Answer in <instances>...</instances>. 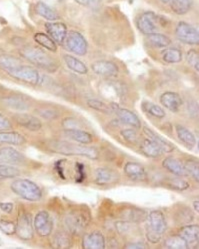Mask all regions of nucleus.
<instances>
[{
	"instance_id": "1",
	"label": "nucleus",
	"mask_w": 199,
	"mask_h": 249,
	"mask_svg": "<svg viewBox=\"0 0 199 249\" xmlns=\"http://www.w3.org/2000/svg\"><path fill=\"white\" fill-rule=\"evenodd\" d=\"M46 147L51 152L67 156H83L91 160H96L99 157V152L95 147L71 143L63 140H49L46 142Z\"/></svg>"
},
{
	"instance_id": "2",
	"label": "nucleus",
	"mask_w": 199,
	"mask_h": 249,
	"mask_svg": "<svg viewBox=\"0 0 199 249\" xmlns=\"http://www.w3.org/2000/svg\"><path fill=\"white\" fill-rule=\"evenodd\" d=\"M19 53L24 59L47 72H56L59 67L58 62L40 48L23 47L19 50Z\"/></svg>"
},
{
	"instance_id": "3",
	"label": "nucleus",
	"mask_w": 199,
	"mask_h": 249,
	"mask_svg": "<svg viewBox=\"0 0 199 249\" xmlns=\"http://www.w3.org/2000/svg\"><path fill=\"white\" fill-rule=\"evenodd\" d=\"M146 238L151 243H158L167 230V221L163 212L153 210L145 217Z\"/></svg>"
},
{
	"instance_id": "4",
	"label": "nucleus",
	"mask_w": 199,
	"mask_h": 249,
	"mask_svg": "<svg viewBox=\"0 0 199 249\" xmlns=\"http://www.w3.org/2000/svg\"><path fill=\"white\" fill-rule=\"evenodd\" d=\"M11 190L23 198L24 200L30 201V202H37L42 199V190L41 188L36 184L35 182L24 179V178H18L15 179L11 185Z\"/></svg>"
},
{
	"instance_id": "5",
	"label": "nucleus",
	"mask_w": 199,
	"mask_h": 249,
	"mask_svg": "<svg viewBox=\"0 0 199 249\" xmlns=\"http://www.w3.org/2000/svg\"><path fill=\"white\" fill-rule=\"evenodd\" d=\"M90 222V214L88 210L79 208L73 209L67 213L64 218V224L69 231V233L73 235H79L84 232V230Z\"/></svg>"
},
{
	"instance_id": "6",
	"label": "nucleus",
	"mask_w": 199,
	"mask_h": 249,
	"mask_svg": "<svg viewBox=\"0 0 199 249\" xmlns=\"http://www.w3.org/2000/svg\"><path fill=\"white\" fill-rule=\"evenodd\" d=\"M6 73L16 80H19L31 85L38 84L40 81V74L38 70L32 66L24 65L23 63L6 71Z\"/></svg>"
},
{
	"instance_id": "7",
	"label": "nucleus",
	"mask_w": 199,
	"mask_h": 249,
	"mask_svg": "<svg viewBox=\"0 0 199 249\" xmlns=\"http://www.w3.org/2000/svg\"><path fill=\"white\" fill-rule=\"evenodd\" d=\"M66 48L74 54L83 56L87 53L88 43L83 35L78 31H70L64 40Z\"/></svg>"
},
{
	"instance_id": "8",
	"label": "nucleus",
	"mask_w": 199,
	"mask_h": 249,
	"mask_svg": "<svg viewBox=\"0 0 199 249\" xmlns=\"http://www.w3.org/2000/svg\"><path fill=\"white\" fill-rule=\"evenodd\" d=\"M175 35L178 40L188 44V45H198L199 34L197 29L191 24L180 21L175 28Z\"/></svg>"
},
{
	"instance_id": "9",
	"label": "nucleus",
	"mask_w": 199,
	"mask_h": 249,
	"mask_svg": "<svg viewBox=\"0 0 199 249\" xmlns=\"http://www.w3.org/2000/svg\"><path fill=\"white\" fill-rule=\"evenodd\" d=\"M16 234L20 239L29 241L34 236V226L29 213L22 212L17 218Z\"/></svg>"
},
{
	"instance_id": "10",
	"label": "nucleus",
	"mask_w": 199,
	"mask_h": 249,
	"mask_svg": "<svg viewBox=\"0 0 199 249\" xmlns=\"http://www.w3.org/2000/svg\"><path fill=\"white\" fill-rule=\"evenodd\" d=\"M161 17L156 15L154 12L147 11L138 16L136 19V26L138 30L143 34H150L154 33L157 30V24L160 21Z\"/></svg>"
},
{
	"instance_id": "11",
	"label": "nucleus",
	"mask_w": 199,
	"mask_h": 249,
	"mask_svg": "<svg viewBox=\"0 0 199 249\" xmlns=\"http://www.w3.org/2000/svg\"><path fill=\"white\" fill-rule=\"evenodd\" d=\"M33 226L35 232L41 237H46L51 234L53 230V221L49 213L45 210L39 211L34 216Z\"/></svg>"
},
{
	"instance_id": "12",
	"label": "nucleus",
	"mask_w": 199,
	"mask_h": 249,
	"mask_svg": "<svg viewBox=\"0 0 199 249\" xmlns=\"http://www.w3.org/2000/svg\"><path fill=\"white\" fill-rule=\"evenodd\" d=\"M120 181V174L110 167H99L94 172V183L99 186L117 184Z\"/></svg>"
},
{
	"instance_id": "13",
	"label": "nucleus",
	"mask_w": 199,
	"mask_h": 249,
	"mask_svg": "<svg viewBox=\"0 0 199 249\" xmlns=\"http://www.w3.org/2000/svg\"><path fill=\"white\" fill-rule=\"evenodd\" d=\"M26 161V157L12 147L0 148V164H23Z\"/></svg>"
},
{
	"instance_id": "14",
	"label": "nucleus",
	"mask_w": 199,
	"mask_h": 249,
	"mask_svg": "<svg viewBox=\"0 0 199 249\" xmlns=\"http://www.w3.org/2000/svg\"><path fill=\"white\" fill-rule=\"evenodd\" d=\"M93 72L104 77H115L119 73L118 66L109 60H98L91 65Z\"/></svg>"
},
{
	"instance_id": "15",
	"label": "nucleus",
	"mask_w": 199,
	"mask_h": 249,
	"mask_svg": "<svg viewBox=\"0 0 199 249\" xmlns=\"http://www.w3.org/2000/svg\"><path fill=\"white\" fill-rule=\"evenodd\" d=\"M180 236H182L187 244V248H198L199 242V226L198 224L183 225L179 230Z\"/></svg>"
},
{
	"instance_id": "16",
	"label": "nucleus",
	"mask_w": 199,
	"mask_h": 249,
	"mask_svg": "<svg viewBox=\"0 0 199 249\" xmlns=\"http://www.w3.org/2000/svg\"><path fill=\"white\" fill-rule=\"evenodd\" d=\"M45 29L56 44H62L68 33L66 25L62 22H47L45 24Z\"/></svg>"
},
{
	"instance_id": "17",
	"label": "nucleus",
	"mask_w": 199,
	"mask_h": 249,
	"mask_svg": "<svg viewBox=\"0 0 199 249\" xmlns=\"http://www.w3.org/2000/svg\"><path fill=\"white\" fill-rule=\"evenodd\" d=\"M15 122L21 127L30 130V131H38L42 127V123L39 118L35 117L26 113H19L14 115Z\"/></svg>"
},
{
	"instance_id": "18",
	"label": "nucleus",
	"mask_w": 199,
	"mask_h": 249,
	"mask_svg": "<svg viewBox=\"0 0 199 249\" xmlns=\"http://www.w3.org/2000/svg\"><path fill=\"white\" fill-rule=\"evenodd\" d=\"M160 103L162 106L172 112H178L179 108L183 104V100L178 93L173 91H167L162 93L160 96Z\"/></svg>"
},
{
	"instance_id": "19",
	"label": "nucleus",
	"mask_w": 199,
	"mask_h": 249,
	"mask_svg": "<svg viewBox=\"0 0 199 249\" xmlns=\"http://www.w3.org/2000/svg\"><path fill=\"white\" fill-rule=\"evenodd\" d=\"M105 237L100 231H92L87 233L82 239V247L86 249H102L105 248Z\"/></svg>"
},
{
	"instance_id": "20",
	"label": "nucleus",
	"mask_w": 199,
	"mask_h": 249,
	"mask_svg": "<svg viewBox=\"0 0 199 249\" xmlns=\"http://www.w3.org/2000/svg\"><path fill=\"white\" fill-rule=\"evenodd\" d=\"M124 173L133 181H143L147 178V172L139 163L127 162L124 166Z\"/></svg>"
},
{
	"instance_id": "21",
	"label": "nucleus",
	"mask_w": 199,
	"mask_h": 249,
	"mask_svg": "<svg viewBox=\"0 0 199 249\" xmlns=\"http://www.w3.org/2000/svg\"><path fill=\"white\" fill-rule=\"evenodd\" d=\"M115 113L119 119L120 122L123 124H126V125H129L133 128L139 129L141 127V122L139 117L132 111L128 109H124V108H118L115 110Z\"/></svg>"
},
{
	"instance_id": "22",
	"label": "nucleus",
	"mask_w": 199,
	"mask_h": 249,
	"mask_svg": "<svg viewBox=\"0 0 199 249\" xmlns=\"http://www.w3.org/2000/svg\"><path fill=\"white\" fill-rule=\"evenodd\" d=\"M139 149L142 154L149 158H158L162 155V152H163L155 142L149 138L143 139L140 142Z\"/></svg>"
},
{
	"instance_id": "23",
	"label": "nucleus",
	"mask_w": 199,
	"mask_h": 249,
	"mask_svg": "<svg viewBox=\"0 0 199 249\" xmlns=\"http://www.w3.org/2000/svg\"><path fill=\"white\" fill-rule=\"evenodd\" d=\"M143 131H144V133H145V135L147 136V138L154 141L155 143L161 148V150L163 152L170 153L174 150V146L170 143L169 141H167L165 138L160 136L158 133H156L152 129H150L148 127H144Z\"/></svg>"
},
{
	"instance_id": "24",
	"label": "nucleus",
	"mask_w": 199,
	"mask_h": 249,
	"mask_svg": "<svg viewBox=\"0 0 199 249\" xmlns=\"http://www.w3.org/2000/svg\"><path fill=\"white\" fill-rule=\"evenodd\" d=\"M2 102L7 107L16 111H27L30 108L29 102L21 96H7L2 99Z\"/></svg>"
},
{
	"instance_id": "25",
	"label": "nucleus",
	"mask_w": 199,
	"mask_h": 249,
	"mask_svg": "<svg viewBox=\"0 0 199 249\" xmlns=\"http://www.w3.org/2000/svg\"><path fill=\"white\" fill-rule=\"evenodd\" d=\"M175 130L179 140L181 141L187 148L192 149L196 145V137L188 128L177 124L175 126Z\"/></svg>"
},
{
	"instance_id": "26",
	"label": "nucleus",
	"mask_w": 199,
	"mask_h": 249,
	"mask_svg": "<svg viewBox=\"0 0 199 249\" xmlns=\"http://www.w3.org/2000/svg\"><path fill=\"white\" fill-rule=\"evenodd\" d=\"M25 138L22 134L16 131H0V144H11V145H22L25 143Z\"/></svg>"
},
{
	"instance_id": "27",
	"label": "nucleus",
	"mask_w": 199,
	"mask_h": 249,
	"mask_svg": "<svg viewBox=\"0 0 199 249\" xmlns=\"http://www.w3.org/2000/svg\"><path fill=\"white\" fill-rule=\"evenodd\" d=\"M162 166L175 176L186 175L183 163L174 157H167L162 161Z\"/></svg>"
},
{
	"instance_id": "28",
	"label": "nucleus",
	"mask_w": 199,
	"mask_h": 249,
	"mask_svg": "<svg viewBox=\"0 0 199 249\" xmlns=\"http://www.w3.org/2000/svg\"><path fill=\"white\" fill-rule=\"evenodd\" d=\"M64 134L80 144H90L92 143L93 137L89 132L82 129H68L64 130Z\"/></svg>"
},
{
	"instance_id": "29",
	"label": "nucleus",
	"mask_w": 199,
	"mask_h": 249,
	"mask_svg": "<svg viewBox=\"0 0 199 249\" xmlns=\"http://www.w3.org/2000/svg\"><path fill=\"white\" fill-rule=\"evenodd\" d=\"M63 60L70 70L74 71V72H76L78 74H87V72H88L87 66L78 58L72 56V55H69V54H64Z\"/></svg>"
},
{
	"instance_id": "30",
	"label": "nucleus",
	"mask_w": 199,
	"mask_h": 249,
	"mask_svg": "<svg viewBox=\"0 0 199 249\" xmlns=\"http://www.w3.org/2000/svg\"><path fill=\"white\" fill-rule=\"evenodd\" d=\"M35 11L38 15L43 17L44 19L48 21H55L59 19V16L56 11H54L51 7H49L46 3L39 1L35 5Z\"/></svg>"
},
{
	"instance_id": "31",
	"label": "nucleus",
	"mask_w": 199,
	"mask_h": 249,
	"mask_svg": "<svg viewBox=\"0 0 199 249\" xmlns=\"http://www.w3.org/2000/svg\"><path fill=\"white\" fill-rule=\"evenodd\" d=\"M34 40L36 43H38L40 46L44 47L48 51L56 52L57 50V44L47 34L42 32H37L34 34Z\"/></svg>"
},
{
	"instance_id": "32",
	"label": "nucleus",
	"mask_w": 199,
	"mask_h": 249,
	"mask_svg": "<svg viewBox=\"0 0 199 249\" xmlns=\"http://www.w3.org/2000/svg\"><path fill=\"white\" fill-rule=\"evenodd\" d=\"M146 38L151 45H153L157 48H165L171 43L170 38L168 36H166L165 34L157 33V32L148 34Z\"/></svg>"
},
{
	"instance_id": "33",
	"label": "nucleus",
	"mask_w": 199,
	"mask_h": 249,
	"mask_svg": "<svg viewBox=\"0 0 199 249\" xmlns=\"http://www.w3.org/2000/svg\"><path fill=\"white\" fill-rule=\"evenodd\" d=\"M171 9L174 13L183 15L190 11L193 6V0H171Z\"/></svg>"
},
{
	"instance_id": "34",
	"label": "nucleus",
	"mask_w": 199,
	"mask_h": 249,
	"mask_svg": "<svg viewBox=\"0 0 199 249\" xmlns=\"http://www.w3.org/2000/svg\"><path fill=\"white\" fill-rule=\"evenodd\" d=\"M182 56L178 48H165L161 52V57L166 63H178L182 60Z\"/></svg>"
},
{
	"instance_id": "35",
	"label": "nucleus",
	"mask_w": 199,
	"mask_h": 249,
	"mask_svg": "<svg viewBox=\"0 0 199 249\" xmlns=\"http://www.w3.org/2000/svg\"><path fill=\"white\" fill-rule=\"evenodd\" d=\"M52 245L56 248H69L71 243V238L65 231H58L53 235Z\"/></svg>"
},
{
	"instance_id": "36",
	"label": "nucleus",
	"mask_w": 199,
	"mask_h": 249,
	"mask_svg": "<svg viewBox=\"0 0 199 249\" xmlns=\"http://www.w3.org/2000/svg\"><path fill=\"white\" fill-rule=\"evenodd\" d=\"M122 217L128 219L130 221L133 222H140L142 220L145 219V211L140 209V208H128V209H125L122 213Z\"/></svg>"
},
{
	"instance_id": "37",
	"label": "nucleus",
	"mask_w": 199,
	"mask_h": 249,
	"mask_svg": "<svg viewBox=\"0 0 199 249\" xmlns=\"http://www.w3.org/2000/svg\"><path fill=\"white\" fill-rule=\"evenodd\" d=\"M175 221L181 225L189 224L193 220V213L187 206H182L175 212Z\"/></svg>"
},
{
	"instance_id": "38",
	"label": "nucleus",
	"mask_w": 199,
	"mask_h": 249,
	"mask_svg": "<svg viewBox=\"0 0 199 249\" xmlns=\"http://www.w3.org/2000/svg\"><path fill=\"white\" fill-rule=\"evenodd\" d=\"M142 109L146 113H148L149 115L159 118V119L165 117V115H166L165 110L162 108L161 106L151 103V102H148V101H145L142 103Z\"/></svg>"
},
{
	"instance_id": "39",
	"label": "nucleus",
	"mask_w": 199,
	"mask_h": 249,
	"mask_svg": "<svg viewBox=\"0 0 199 249\" xmlns=\"http://www.w3.org/2000/svg\"><path fill=\"white\" fill-rule=\"evenodd\" d=\"M164 246L171 249H185L187 244L182 236L179 234H172L164 240Z\"/></svg>"
},
{
	"instance_id": "40",
	"label": "nucleus",
	"mask_w": 199,
	"mask_h": 249,
	"mask_svg": "<svg viewBox=\"0 0 199 249\" xmlns=\"http://www.w3.org/2000/svg\"><path fill=\"white\" fill-rule=\"evenodd\" d=\"M164 183L168 188L176 191H184L189 188V183L185 179L180 178L179 176L173 177V178H168Z\"/></svg>"
},
{
	"instance_id": "41",
	"label": "nucleus",
	"mask_w": 199,
	"mask_h": 249,
	"mask_svg": "<svg viewBox=\"0 0 199 249\" xmlns=\"http://www.w3.org/2000/svg\"><path fill=\"white\" fill-rule=\"evenodd\" d=\"M20 64H22V62L17 57H14L12 55H7V54L0 55V68H2L5 71L15 68L16 66Z\"/></svg>"
},
{
	"instance_id": "42",
	"label": "nucleus",
	"mask_w": 199,
	"mask_h": 249,
	"mask_svg": "<svg viewBox=\"0 0 199 249\" xmlns=\"http://www.w3.org/2000/svg\"><path fill=\"white\" fill-rule=\"evenodd\" d=\"M20 170L10 164H0V180L15 178L19 176Z\"/></svg>"
},
{
	"instance_id": "43",
	"label": "nucleus",
	"mask_w": 199,
	"mask_h": 249,
	"mask_svg": "<svg viewBox=\"0 0 199 249\" xmlns=\"http://www.w3.org/2000/svg\"><path fill=\"white\" fill-rule=\"evenodd\" d=\"M184 170L186 174L192 176V178L198 183L199 181V164L195 159H188L183 163Z\"/></svg>"
},
{
	"instance_id": "44",
	"label": "nucleus",
	"mask_w": 199,
	"mask_h": 249,
	"mask_svg": "<svg viewBox=\"0 0 199 249\" xmlns=\"http://www.w3.org/2000/svg\"><path fill=\"white\" fill-rule=\"evenodd\" d=\"M87 105L90 108H92V109L97 110L102 113H106V114H110L114 111L111 106H109L108 104H106L100 100H96V99H89L87 101Z\"/></svg>"
},
{
	"instance_id": "45",
	"label": "nucleus",
	"mask_w": 199,
	"mask_h": 249,
	"mask_svg": "<svg viewBox=\"0 0 199 249\" xmlns=\"http://www.w3.org/2000/svg\"><path fill=\"white\" fill-rule=\"evenodd\" d=\"M0 231L6 235H13L16 233V224L10 220L0 219Z\"/></svg>"
},
{
	"instance_id": "46",
	"label": "nucleus",
	"mask_w": 199,
	"mask_h": 249,
	"mask_svg": "<svg viewBox=\"0 0 199 249\" xmlns=\"http://www.w3.org/2000/svg\"><path fill=\"white\" fill-rule=\"evenodd\" d=\"M187 62L197 71H199V54L198 51L195 49H190L186 54Z\"/></svg>"
},
{
	"instance_id": "47",
	"label": "nucleus",
	"mask_w": 199,
	"mask_h": 249,
	"mask_svg": "<svg viewBox=\"0 0 199 249\" xmlns=\"http://www.w3.org/2000/svg\"><path fill=\"white\" fill-rule=\"evenodd\" d=\"M121 135L126 141L129 142V143H135V142H137L139 140L138 134L136 133V130H134V129H130V128L123 129L121 131Z\"/></svg>"
},
{
	"instance_id": "48",
	"label": "nucleus",
	"mask_w": 199,
	"mask_h": 249,
	"mask_svg": "<svg viewBox=\"0 0 199 249\" xmlns=\"http://www.w3.org/2000/svg\"><path fill=\"white\" fill-rule=\"evenodd\" d=\"M62 126L65 130L68 129H80V122L72 117H66L62 120Z\"/></svg>"
},
{
	"instance_id": "49",
	"label": "nucleus",
	"mask_w": 199,
	"mask_h": 249,
	"mask_svg": "<svg viewBox=\"0 0 199 249\" xmlns=\"http://www.w3.org/2000/svg\"><path fill=\"white\" fill-rule=\"evenodd\" d=\"M43 118L45 119H55L58 117V112L56 110L54 109H51V108H43V109H40L39 112H38Z\"/></svg>"
},
{
	"instance_id": "50",
	"label": "nucleus",
	"mask_w": 199,
	"mask_h": 249,
	"mask_svg": "<svg viewBox=\"0 0 199 249\" xmlns=\"http://www.w3.org/2000/svg\"><path fill=\"white\" fill-rule=\"evenodd\" d=\"M12 128V124L10 120L4 116L2 113H0V131L10 130Z\"/></svg>"
},
{
	"instance_id": "51",
	"label": "nucleus",
	"mask_w": 199,
	"mask_h": 249,
	"mask_svg": "<svg viewBox=\"0 0 199 249\" xmlns=\"http://www.w3.org/2000/svg\"><path fill=\"white\" fill-rule=\"evenodd\" d=\"M130 227V223L127 221H118L115 223V228L118 231L119 233L124 234V233H127L128 230Z\"/></svg>"
},
{
	"instance_id": "52",
	"label": "nucleus",
	"mask_w": 199,
	"mask_h": 249,
	"mask_svg": "<svg viewBox=\"0 0 199 249\" xmlns=\"http://www.w3.org/2000/svg\"><path fill=\"white\" fill-rule=\"evenodd\" d=\"M14 205L11 202H0V209H1L3 212L7 213V214H10V213L13 211Z\"/></svg>"
},
{
	"instance_id": "53",
	"label": "nucleus",
	"mask_w": 199,
	"mask_h": 249,
	"mask_svg": "<svg viewBox=\"0 0 199 249\" xmlns=\"http://www.w3.org/2000/svg\"><path fill=\"white\" fill-rule=\"evenodd\" d=\"M125 248H138V249H142V248H147V245L144 242H132V243H127L125 246Z\"/></svg>"
},
{
	"instance_id": "54",
	"label": "nucleus",
	"mask_w": 199,
	"mask_h": 249,
	"mask_svg": "<svg viewBox=\"0 0 199 249\" xmlns=\"http://www.w3.org/2000/svg\"><path fill=\"white\" fill-rule=\"evenodd\" d=\"M96 0H75V2L82 6H92Z\"/></svg>"
},
{
	"instance_id": "55",
	"label": "nucleus",
	"mask_w": 199,
	"mask_h": 249,
	"mask_svg": "<svg viewBox=\"0 0 199 249\" xmlns=\"http://www.w3.org/2000/svg\"><path fill=\"white\" fill-rule=\"evenodd\" d=\"M192 205H193L194 210H195L196 212H198V210H199V201H198V200H194L193 203H192Z\"/></svg>"
},
{
	"instance_id": "56",
	"label": "nucleus",
	"mask_w": 199,
	"mask_h": 249,
	"mask_svg": "<svg viewBox=\"0 0 199 249\" xmlns=\"http://www.w3.org/2000/svg\"><path fill=\"white\" fill-rule=\"evenodd\" d=\"M160 1L163 2V3H170L171 0H160Z\"/></svg>"
},
{
	"instance_id": "57",
	"label": "nucleus",
	"mask_w": 199,
	"mask_h": 249,
	"mask_svg": "<svg viewBox=\"0 0 199 249\" xmlns=\"http://www.w3.org/2000/svg\"><path fill=\"white\" fill-rule=\"evenodd\" d=\"M2 245V241H1V238H0V246Z\"/></svg>"
}]
</instances>
